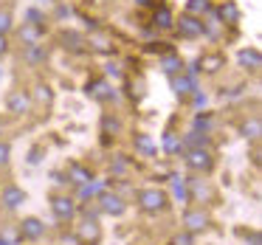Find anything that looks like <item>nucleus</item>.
Segmentation results:
<instances>
[{
    "label": "nucleus",
    "mask_w": 262,
    "mask_h": 245,
    "mask_svg": "<svg viewBox=\"0 0 262 245\" xmlns=\"http://www.w3.org/2000/svg\"><path fill=\"white\" fill-rule=\"evenodd\" d=\"M138 206H141L147 214H158L166 209V194L161 189H141L138 192Z\"/></svg>",
    "instance_id": "nucleus-1"
},
{
    "label": "nucleus",
    "mask_w": 262,
    "mask_h": 245,
    "mask_svg": "<svg viewBox=\"0 0 262 245\" xmlns=\"http://www.w3.org/2000/svg\"><path fill=\"white\" fill-rule=\"evenodd\" d=\"M186 166L192 172H211L214 158H211V152L206 147H189L186 149Z\"/></svg>",
    "instance_id": "nucleus-2"
},
{
    "label": "nucleus",
    "mask_w": 262,
    "mask_h": 245,
    "mask_svg": "<svg viewBox=\"0 0 262 245\" xmlns=\"http://www.w3.org/2000/svg\"><path fill=\"white\" fill-rule=\"evenodd\" d=\"M175 29L183 40H198V37H203V17L181 14V20H175Z\"/></svg>",
    "instance_id": "nucleus-3"
},
{
    "label": "nucleus",
    "mask_w": 262,
    "mask_h": 245,
    "mask_svg": "<svg viewBox=\"0 0 262 245\" xmlns=\"http://www.w3.org/2000/svg\"><path fill=\"white\" fill-rule=\"evenodd\" d=\"M88 96L96 99V102H116L119 93L113 91V85L107 79H91L88 82Z\"/></svg>",
    "instance_id": "nucleus-4"
},
{
    "label": "nucleus",
    "mask_w": 262,
    "mask_h": 245,
    "mask_svg": "<svg viewBox=\"0 0 262 245\" xmlns=\"http://www.w3.org/2000/svg\"><path fill=\"white\" fill-rule=\"evenodd\" d=\"M76 239H79L82 245H96L99 239H102V228H99V222L91 220V217H85V220L76 226Z\"/></svg>",
    "instance_id": "nucleus-5"
},
{
    "label": "nucleus",
    "mask_w": 262,
    "mask_h": 245,
    "mask_svg": "<svg viewBox=\"0 0 262 245\" xmlns=\"http://www.w3.org/2000/svg\"><path fill=\"white\" fill-rule=\"evenodd\" d=\"M99 206H102V211L104 214H113V217H119V214H124V200L119 197V194H110V192H102L99 194Z\"/></svg>",
    "instance_id": "nucleus-6"
},
{
    "label": "nucleus",
    "mask_w": 262,
    "mask_h": 245,
    "mask_svg": "<svg viewBox=\"0 0 262 245\" xmlns=\"http://www.w3.org/2000/svg\"><path fill=\"white\" fill-rule=\"evenodd\" d=\"M29 104H31V99H29V93H26V91H12V93H9V99H6V107H9V113H12V116H23L26 110H29Z\"/></svg>",
    "instance_id": "nucleus-7"
},
{
    "label": "nucleus",
    "mask_w": 262,
    "mask_h": 245,
    "mask_svg": "<svg viewBox=\"0 0 262 245\" xmlns=\"http://www.w3.org/2000/svg\"><path fill=\"white\" fill-rule=\"evenodd\" d=\"M51 209H54V214H57V220H62V222H68L71 217L76 214V203L71 197H54Z\"/></svg>",
    "instance_id": "nucleus-8"
},
{
    "label": "nucleus",
    "mask_w": 262,
    "mask_h": 245,
    "mask_svg": "<svg viewBox=\"0 0 262 245\" xmlns=\"http://www.w3.org/2000/svg\"><path fill=\"white\" fill-rule=\"evenodd\" d=\"M183 226H186L189 234L203 231V228L209 226V214H206V211H200V209H192V211H186V217H183Z\"/></svg>",
    "instance_id": "nucleus-9"
},
{
    "label": "nucleus",
    "mask_w": 262,
    "mask_h": 245,
    "mask_svg": "<svg viewBox=\"0 0 262 245\" xmlns=\"http://www.w3.org/2000/svg\"><path fill=\"white\" fill-rule=\"evenodd\" d=\"M42 234H46V226H42L37 217H26V220L20 222V239H40Z\"/></svg>",
    "instance_id": "nucleus-10"
},
{
    "label": "nucleus",
    "mask_w": 262,
    "mask_h": 245,
    "mask_svg": "<svg viewBox=\"0 0 262 245\" xmlns=\"http://www.w3.org/2000/svg\"><path fill=\"white\" fill-rule=\"evenodd\" d=\"M0 203L6 206V209H17L20 203H26V192L20 186H6L0 192Z\"/></svg>",
    "instance_id": "nucleus-11"
},
{
    "label": "nucleus",
    "mask_w": 262,
    "mask_h": 245,
    "mask_svg": "<svg viewBox=\"0 0 262 245\" xmlns=\"http://www.w3.org/2000/svg\"><path fill=\"white\" fill-rule=\"evenodd\" d=\"M214 14L220 17V23H228V26L239 23V9H237V3H234V0H226V3H220Z\"/></svg>",
    "instance_id": "nucleus-12"
},
{
    "label": "nucleus",
    "mask_w": 262,
    "mask_h": 245,
    "mask_svg": "<svg viewBox=\"0 0 262 245\" xmlns=\"http://www.w3.org/2000/svg\"><path fill=\"white\" fill-rule=\"evenodd\" d=\"M198 65H200V71H206V74H217L220 68H226V57L223 54H203V57L198 59Z\"/></svg>",
    "instance_id": "nucleus-13"
},
{
    "label": "nucleus",
    "mask_w": 262,
    "mask_h": 245,
    "mask_svg": "<svg viewBox=\"0 0 262 245\" xmlns=\"http://www.w3.org/2000/svg\"><path fill=\"white\" fill-rule=\"evenodd\" d=\"M237 59H239V65L248 68V71H259L262 68V54L256 51V48H243V51L237 54Z\"/></svg>",
    "instance_id": "nucleus-14"
},
{
    "label": "nucleus",
    "mask_w": 262,
    "mask_h": 245,
    "mask_svg": "<svg viewBox=\"0 0 262 245\" xmlns=\"http://www.w3.org/2000/svg\"><path fill=\"white\" fill-rule=\"evenodd\" d=\"M152 26H155V29H161V31L175 29V14H172L166 6H158V9H155V14H152Z\"/></svg>",
    "instance_id": "nucleus-15"
},
{
    "label": "nucleus",
    "mask_w": 262,
    "mask_h": 245,
    "mask_svg": "<svg viewBox=\"0 0 262 245\" xmlns=\"http://www.w3.org/2000/svg\"><path fill=\"white\" fill-rule=\"evenodd\" d=\"M172 91H175L178 99H186L189 93L198 91V85H194V79H189V76H172Z\"/></svg>",
    "instance_id": "nucleus-16"
},
{
    "label": "nucleus",
    "mask_w": 262,
    "mask_h": 245,
    "mask_svg": "<svg viewBox=\"0 0 262 245\" xmlns=\"http://www.w3.org/2000/svg\"><path fill=\"white\" fill-rule=\"evenodd\" d=\"M88 46H91L93 51H99V54H113V51H116L113 40H110L104 31H96V34H91V42H88Z\"/></svg>",
    "instance_id": "nucleus-17"
},
{
    "label": "nucleus",
    "mask_w": 262,
    "mask_h": 245,
    "mask_svg": "<svg viewBox=\"0 0 262 245\" xmlns=\"http://www.w3.org/2000/svg\"><path fill=\"white\" fill-rule=\"evenodd\" d=\"M59 42H62L65 51H74V54H79L82 48H85V37L76 34V31H65V34L59 37Z\"/></svg>",
    "instance_id": "nucleus-18"
},
{
    "label": "nucleus",
    "mask_w": 262,
    "mask_h": 245,
    "mask_svg": "<svg viewBox=\"0 0 262 245\" xmlns=\"http://www.w3.org/2000/svg\"><path fill=\"white\" fill-rule=\"evenodd\" d=\"M161 71H164V74H169V76H178L183 71V59L178 57V54H166V57L161 59Z\"/></svg>",
    "instance_id": "nucleus-19"
},
{
    "label": "nucleus",
    "mask_w": 262,
    "mask_h": 245,
    "mask_svg": "<svg viewBox=\"0 0 262 245\" xmlns=\"http://www.w3.org/2000/svg\"><path fill=\"white\" fill-rule=\"evenodd\" d=\"M42 37V29L40 26H31V23H23V29H20V40L26 42V46H37Z\"/></svg>",
    "instance_id": "nucleus-20"
},
{
    "label": "nucleus",
    "mask_w": 262,
    "mask_h": 245,
    "mask_svg": "<svg viewBox=\"0 0 262 245\" xmlns=\"http://www.w3.org/2000/svg\"><path fill=\"white\" fill-rule=\"evenodd\" d=\"M68 181H74V183H91L93 177H91V169H85V166H79V164H71L68 166Z\"/></svg>",
    "instance_id": "nucleus-21"
},
{
    "label": "nucleus",
    "mask_w": 262,
    "mask_h": 245,
    "mask_svg": "<svg viewBox=\"0 0 262 245\" xmlns=\"http://www.w3.org/2000/svg\"><path fill=\"white\" fill-rule=\"evenodd\" d=\"M104 186H107V181H96V183H82V189H79V197H99V194L104 192Z\"/></svg>",
    "instance_id": "nucleus-22"
},
{
    "label": "nucleus",
    "mask_w": 262,
    "mask_h": 245,
    "mask_svg": "<svg viewBox=\"0 0 262 245\" xmlns=\"http://www.w3.org/2000/svg\"><path fill=\"white\" fill-rule=\"evenodd\" d=\"M211 12V3L209 0H189L186 3V14H192V17H203V14Z\"/></svg>",
    "instance_id": "nucleus-23"
},
{
    "label": "nucleus",
    "mask_w": 262,
    "mask_h": 245,
    "mask_svg": "<svg viewBox=\"0 0 262 245\" xmlns=\"http://www.w3.org/2000/svg\"><path fill=\"white\" fill-rule=\"evenodd\" d=\"M34 99L40 104H51L54 102V91L46 85V82H37V85H34Z\"/></svg>",
    "instance_id": "nucleus-24"
},
{
    "label": "nucleus",
    "mask_w": 262,
    "mask_h": 245,
    "mask_svg": "<svg viewBox=\"0 0 262 245\" xmlns=\"http://www.w3.org/2000/svg\"><path fill=\"white\" fill-rule=\"evenodd\" d=\"M26 59H29L31 65H37V62H46V48L37 42V46H26Z\"/></svg>",
    "instance_id": "nucleus-25"
},
{
    "label": "nucleus",
    "mask_w": 262,
    "mask_h": 245,
    "mask_svg": "<svg viewBox=\"0 0 262 245\" xmlns=\"http://www.w3.org/2000/svg\"><path fill=\"white\" fill-rule=\"evenodd\" d=\"M172 189H175V197L181 200V203L189 200V186H186V181H181L178 175H172Z\"/></svg>",
    "instance_id": "nucleus-26"
},
{
    "label": "nucleus",
    "mask_w": 262,
    "mask_h": 245,
    "mask_svg": "<svg viewBox=\"0 0 262 245\" xmlns=\"http://www.w3.org/2000/svg\"><path fill=\"white\" fill-rule=\"evenodd\" d=\"M136 149L138 152H144V155H155V144H152V138L149 136H136Z\"/></svg>",
    "instance_id": "nucleus-27"
},
{
    "label": "nucleus",
    "mask_w": 262,
    "mask_h": 245,
    "mask_svg": "<svg viewBox=\"0 0 262 245\" xmlns=\"http://www.w3.org/2000/svg\"><path fill=\"white\" fill-rule=\"evenodd\" d=\"M259 132H262L259 119H251V121H245V124H243V136L251 138V141H256V138H259Z\"/></svg>",
    "instance_id": "nucleus-28"
},
{
    "label": "nucleus",
    "mask_w": 262,
    "mask_h": 245,
    "mask_svg": "<svg viewBox=\"0 0 262 245\" xmlns=\"http://www.w3.org/2000/svg\"><path fill=\"white\" fill-rule=\"evenodd\" d=\"M209 144V138H206V132H198V130H192L186 136V147H206Z\"/></svg>",
    "instance_id": "nucleus-29"
},
{
    "label": "nucleus",
    "mask_w": 262,
    "mask_h": 245,
    "mask_svg": "<svg viewBox=\"0 0 262 245\" xmlns=\"http://www.w3.org/2000/svg\"><path fill=\"white\" fill-rule=\"evenodd\" d=\"M26 20H29L31 26H40V29H42V23H46V14H42L40 9H29V12H26Z\"/></svg>",
    "instance_id": "nucleus-30"
},
{
    "label": "nucleus",
    "mask_w": 262,
    "mask_h": 245,
    "mask_svg": "<svg viewBox=\"0 0 262 245\" xmlns=\"http://www.w3.org/2000/svg\"><path fill=\"white\" fill-rule=\"evenodd\" d=\"M104 76H107V79H116V82H119L121 76H124V71H121V65L107 62V65H104Z\"/></svg>",
    "instance_id": "nucleus-31"
},
{
    "label": "nucleus",
    "mask_w": 262,
    "mask_h": 245,
    "mask_svg": "<svg viewBox=\"0 0 262 245\" xmlns=\"http://www.w3.org/2000/svg\"><path fill=\"white\" fill-rule=\"evenodd\" d=\"M164 149L166 152H178V149H181V141H178L175 132H166L164 136Z\"/></svg>",
    "instance_id": "nucleus-32"
},
{
    "label": "nucleus",
    "mask_w": 262,
    "mask_h": 245,
    "mask_svg": "<svg viewBox=\"0 0 262 245\" xmlns=\"http://www.w3.org/2000/svg\"><path fill=\"white\" fill-rule=\"evenodd\" d=\"M12 29H14V23H12V14H9V12H0V34L6 37Z\"/></svg>",
    "instance_id": "nucleus-33"
},
{
    "label": "nucleus",
    "mask_w": 262,
    "mask_h": 245,
    "mask_svg": "<svg viewBox=\"0 0 262 245\" xmlns=\"http://www.w3.org/2000/svg\"><path fill=\"white\" fill-rule=\"evenodd\" d=\"M102 127H104V136H107V132H119V130H121L119 119H113V116H104V119H102Z\"/></svg>",
    "instance_id": "nucleus-34"
},
{
    "label": "nucleus",
    "mask_w": 262,
    "mask_h": 245,
    "mask_svg": "<svg viewBox=\"0 0 262 245\" xmlns=\"http://www.w3.org/2000/svg\"><path fill=\"white\" fill-rule=\"evenodd\" d=\"M194 130H198V132H206V136H209L211 119H209V116H198V119H194Z\"/></svg>",
    "instance_id": "nucleus-35"
},
{
    "label": "nucleus",
    "mask_w": 262,
    "mask_h": 245,
    "mask_svg": "<svg viewBox=\"0 0 262 245\" xmlns=\"http://www.w3.org/2000/svg\"><path fill=\"white\" fill-rule=\"evenodd\" d=\"M172 245H194V237L189 231H183V234H178V237L172 239Z\"/></svg>",
    "instance_id": "nucleus-36"
},
{
    "label": "nucleus",
    "mask_w": 262,
    "mask_h": 245,
    "mask_svg": "<svg viewBox=\"0 0 262 245\" xmlns=\"http://www.w3.org/2000/svg\"><path fill=\"white\" fill-rule=\"evenodd\" d=\"M9 155H12L9 144H3V141H0V166H6V164H9Z\"/></svg>",
    "instance_id": "nucleus-37"
},
{
    "label": "nucleus",
    "mask_w": 262,
    "mask_h": 245,
    "mask_svg": "<svg viewBox=\"0 0 262 245\" xmlns=\"http://www.w3.org/2000/svg\"><path fill=\"white\" fill-rule=\"evenodd\" d=\"M194 107H206V102H209V99H206V93H200V91H194Z\"/></svg>",
    "instance_id": "nucleus-38"
},
{
    "label": "nucleus",
    "mask_w": 262,
    "mask_h": 245,
    "mask_svg": "<svg viewBox=\"0 0 262 245\" xmlns=\"http://www.w3.org/2000/svg\"><path fill=\"white\" fill-rule=\"evenodd\" d=\"M198 74H200V65H198V59H194V62H189V68H186V76H189V79H194Z\"/></svg>",
    "instance_id": "nucleus-39"
},
{
    "label": "nucleus",
    "mask_w": 262,
    "mask_h": 245,
    "mask_svg": "<svg viewBox=\"0 0 262 245\" xmlns=\"http://www.w3.org/2000/svg\"><path fill=\"white\" fill-rule=\"evenodd\" d=\"M71 14H74V9H71V6H59L57 17H59V20H65V17H71Z\"/></svg>",
    "instance_id": "nucleus-40"
},
{
    "label": "nucleus",
    "mask_w": 262,
    "mask_h": 245,
    "mask_svg": "<svg viewBox=\"0 0 262 245\" xmlns=\"http://www.w3.org/2000/svg\"><path fill=\"white\" fill-rule=\"evenodd\" d=\"M124 169H127V161H124V158H119V161L113 164V172H119V175H121Z\"/></svg>",
    "instance_id": "nucleus-41"
},
{
    "label": "nucleus",
    "mask_w": 262,
    "mask_h": 245,
    "mask_svg": "<svg viewBox=\"0 0 262 245\" xmlns=\"http://www.w3.org/2000/svg\"><path fill=\"white\" fill-rule=\"evenodd\" d=\"M40 155H42V149L37 147V149H31V158H29V164H40Z\"/></svg>",
    "instance_id": "nucleus-42"
},
{
    "label": "nucleus",
    "mask_w": 262,
    "mask_h": 245,
    "mask_svg": "<svg viewBox=\"0 0 262 245\" xmlns=\"http://www.w3.org/2000/svg\"><path fill=\"white\" fill-rule=\"evenodd\" d=\"M9 51V40H6V37H3V34H0V57H3V54H6Z\"/></svg>",
    "instance_id": "nucleus-43"
},
{
    "label": "nucleus",
    "mask_w": 262,
    "mask_h": 245,
    "mask_svg": "<svg viewBox=\"0 0 262 245\" xmlns=\"http://www.w3.org/2000/svg\"><path fill=\"white\" fill-rule=\"evenodd\" d=\"M138 6H155V0H136Z\"/></svg>",
    "instance_id": "nucleus-44"
},
{
    "label": "nucleus",
    "mask_w": 262,
    "mask_h": 245,
    "mask_svg": "<svg viewBox=\"0 0 262 245\" xmlns=\"http://www.w3.org/2000/svg\"><path fill=\"white\" fill-rule=\"evenodd\" d=\"M251 245H259V234H254V237H251Z\"/></svg>",
    "instance_id": "nucleus-45"
},
{
    "label": "nucleus",
    "mask_w": 262,
    "mask_h": 245,
    "mask_svg": "<svg viewBox=\"0 0 262 245\" xmlns=\"http://www.w3.org/2000/svg\"><path fill=\"white\" fill-rule=\"evenodd\" d=\"M37 3H40V6H48V3H54V0H37Z\"/></svg>",
    "instance_id": "nucleus-46"
},
{
    "label": "nucleus",
    "mask_w": 262,
    "mask_h": 245,
    "mask_svg": "<svg viewBox=\"0 0 262 245\" xmlns=\"http://www.w3.org/2000/svg\"><path fill=\"white\" fill-rule=\"evenodd\" d=\"M0 79H3V68H0Z\"/></svg>",
    "instance_id": "nucleus-47"
}]
</instances>
